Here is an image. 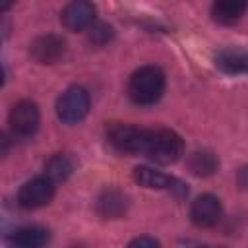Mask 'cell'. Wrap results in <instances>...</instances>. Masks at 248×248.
Masks as SVG:
<instances>
[{
    "label": "cell",
    "mask_w": 248,
    "mask_h": 248,
    "mask_svg": "<svg viewBox=\"0 0 248 248\" xmlns=\"http://www.w3.org/2000/svg\"><path fill=\"white\" fill-rule=\"evenodd\" d=\"M107 140L108 143L120 153H140L143 155L147 128H138L124 122H112L107 126Z\"/></svg>",
    "instance_id": "277c9868"
},
{
    "label": "cell",
    "mask_w": 248,
    "mask_h": 248,
    "mask_svg": "<svg viewBox=\"0 0 248 248\" xmlns=\"http://www.w3.org/2000/svg\"><path fill=\"white\" fill-rule=\"evenodd\" d=\"M95 14H97V8L91 2L76 0V2H70L62 10L60 21H62V25L68 31H83V29H87V27L93 25Z\"/></svg>",
    "instance_id": "9c48e42d"
},
{
    "label": "cell",
    "mask_w": 248,
    "mask_h": 248,
    "mask_svg": "<svg viewBox=\"0 0 248 248\" xmlns=\"http://www.w3.org/2000/svg\"><path fill=\"white\" fill-rule=\"evenodd\" d=\"M134 180L143 186V188H151V190H169L176 196H186L188 194V188L182 180L174 178V176H169L161 170H155L151 167H136L134 169Z\"/></svg>",
    "instance_id": "52a82bcc"
},
{
    "label": "cell",
    "mask_w": 248,
    "mask_h": 248,
    "mask_svg": "<svg viewBox=\"0 0 248 248\" xmlns=\"http://www.w3.org/2000/svg\"><path fill=\"white\" fill-rule=\"evenodd\" d=\"M50 240V232L41 225H25L17 227L8 236L10 248H46Z\"/></svg>",
    "instance_id": "7c38bea8"
},
{
    "label": "cell",
    "mask_w": 248,
    "mask_h": 248,
    "mask_svg": "<svg viewBox=\"0 0 248 248\" xmlns=\"http://www.w3.org/2000/svg\"><path fill=\"white\" fill-rule=\"evenodd\" d=\"M74 248H81V246H74Z\"/></svg>",
    "instance_id": "44dd1931"
},
{
    "label": "cell",
    "mask_w": 248,
    "mask_h": 248,
    "mask_svg": "<svg viewBox=\"0 0 248 248\" xmlns=\"http://www.w3.org/2000/svg\"><path fill=\"white\" fill-rule=\"evenodd\" d=\"M126 248H161L159 240H155L153 236H138L134 238Z\"/></svg>",
    "instance_id": "ac0fdd59"
},
{
    "label": "cell",
    "mask_w": 248,
    "mask_h": 248,
    "mask_svg": "<svg viewBox=\"0 0 248 248\" xmlns=\"http://www.w3.org/2000/svg\"><path fill=\"white\" fill-rule=\"evenodd\" d=\"M76 169V159L70 153H54L45 163V176L50 178L54 184L64 182Z\"/></svg>",
    "instance_id": "9a60e30c"
},
{
    "label": "cell",
    "mask_w": 248,
    "mask_h": 248,
    "mask_svg": "<svg viewBox=\"0 0 248 248\" xmlns=\"http://www.w3.org/2000/svg\"><path fill=\"white\" fill-rule=\"evenodd\" d=\"M29 52H31L33 60L39 62V64H54L64 56L66 41L58 35H52V33L50 35H41L31 43Z\"/></svg>",
    "instance_id": "30bf717a"
},
{
    "label": "cell",
    "mask_w": 248,
    "mask_h": 248,
    "mask_svg": "<svg viewBox=\"0 0 248 248\" xmlns=\"http://www.w3.org/2000/svg\"><path fill=\"white\" fill-rule=\"evenodd\" d=\"M184 153V141L182 138L170 130V128H147V140L143 147V155L159 165H172L176 163Z\"/></svg>",
    "instance_id": "7a4b0ae2"
},
{
    "label": "cell",
    "mask_w": 248,
    "mask_h": 248,
    "mask_svg": "<svg viewBox=\"0 0 248 248\" xmlns=\"http://www.w3.org/2000/svg\"><path fill=\"white\" fill-rule=\"evenodd\" d=\"M87 37H89V41L93 45H107L114 37V29L108 23H93L89 27Z\"/></svg>",
    "instance_id": "e0dca14e"
},
{
    "label": "cell",
    "mask_w": 248,
    "mask_h": 248,
    "mask_svg": "<svg viewBox=\"0 0 248 248\" xmlns=\"http://www.w3.org/2000/svg\"><path fill=\"white\" fill-rule=\"evenodd\" d=\"M97 211L107 219H118L128 211V198L118 188H105L97 198Z\"/></svg>",
    "instance_id": "4fadbf2b"
},
{
    "label": "cell",
    "mask_w": 248,
    "mask_h": 248,
    "mask_svg": "<svg viewBox=\"0 0 248 248\" xmlns=\"http://www.w3.org/2000/svg\"><path fill=\"white\" fill-rule=\"evenodd\" d=\"M236 184L242 190H248V165H244V167L238 169V172H236Z\"/></svg>",
    "instance_id": "d6986e66"
},
{
    "label": "cell",
    "mask_w": 248,
    "mask_h": 248,
    "mask_svg": "<svg viewBox=\"0 0 248 248\" xmlns=\"http://www.w3.org/2000/svg\"><path fill=\"white\" fill-rule=\"evenodd\" d=\"M165 93V74L159 66H141L128 79V97L136 105H155Z\"/></svg>",
    "instance_id": "6da1fadb"
},
{
    "label": "cell",
    "mask_w": 248,
    "mask_h": 248,
    "mask_svg": "<svg viewBox=\"0 0 248 248\" xmlns=\"http://www.w3.org/2000/svg\"><path fill=\"white\" fill-rule=\"evenodd\" d=\"M248 10V2L244 0H217L211 4V17L221 25L236 23Z\"/></svg>",
    "instance_id": "5bb4252c"
},
{
    "label": "cell",
    "mask_w": 248,
    "mask_h": 248,
    "mask_svg": "<svg viewBox=\"0 0 248 248\" xmlns=\"http://www.w3.org/2000/svg\"><path fill=\"white\" fill-rule=\"evenodd\" d=\"M89 107L91 99L87 89L81 85H72L56 99V116L64 124H78L87 116Z\"/></svg>",
    "instance_id": "3957f363"
},
{
    "label": "cell",
    "mask_w": 248,
    "mask_h": 248,
    "mask_svg": "<svg viewBox=\"0 0 248 248\" xmlns=\"http://www.w3.org/2000/svg\"><path fill=\"white\" fill-rule=\"evenodd\" d=\"M194 248H225V246H209V244H192Z\"/></svg>",
    "instance_id": "ffe728a7"
},
{
    "label": "cell",
    "mask_w": 248,
    "mask_h": 248,
    "mask_svg": "<svg viewBox=\"0 0 248 248\" xmlns=\"http://www.w3.org/2000/svg\"><path fill=\"white\" fill-rule=\"evenodd\" d=\"M217 169H219V159L209 149H198L188 157V170L198 178L211 176Z\"/></svg>",
    "instance_id": "2e32d148"
},
{
    "label": "cell",
    "mask_w": 248,
    "mask_h": 248,
    "mask_svg": "<svg viewBox=\"0 0 248 248\" xmlns=\"http://www.w3.org/2000/svg\"><path fill=\"white\" fill-rule=\"evenodd\" d=\"M39 107L29 99L16 103L10 110V128L16 138H31L39 128Z\"/></svg>",
    "instance_id": "8992f818"
},
{
    "label": "cell",
    "mask_w": 248,
    "mask_h": 248,
    "mask_svg": "<svg viewBox=\"0 0 248 248\" xmlns=\"http://www.w3.org/2000/svg\"><path fill=\"white\" fill-rule=\"evenodd\" d=\"M190 217L194 221V225L198 227H215L221 217H223V205L221 200L213 194H202L192 202L190 207Z\"/></svg>",
    "instance_id": "ba28073f"
},
{
    "label": "cell",
    "mask_w": 248,
    "mask_h": 248,
    "mask_svg": "<svg viewBox=\"0 0 248 248\" xmlns=\"http://www.w3.org/2000/svg\"><path fill=\"white\" fill-rule=\"evenodd\" d=\"M52 198H54V182L46 176H35L27 180L17 192V203L27 211L45 207L46 203H50Z\"/></svg>",
    "instance_id": "5b68a950"
},
{
    "label": "cell",
    "mask_w": 248,
    "mask_h": 248,
    "mask_svg": "<svg viewBox=\"0 0 248 248\" xmlns=\"http://www.w3.org/2000/svg\"><path fill=\"white\" fill-rule=\"evenodd\" d=\"M213 64L229 76H248V52L234 46L219 48L213 56Z\"/></svg>",
    "instance_id": "8fae6325"
}]
</instances>
